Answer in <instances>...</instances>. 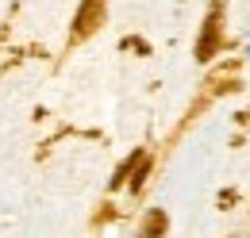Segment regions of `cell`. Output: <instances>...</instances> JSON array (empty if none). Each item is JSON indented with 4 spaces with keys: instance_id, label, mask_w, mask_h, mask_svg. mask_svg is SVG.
<instances>
[{
    "instance_id": "6da1fadb",
    "label": "cell",
    "mask_w": 250,
    "mask_h": 238,
    "mask_svg": "<svg viewBox=\"0 0 250 238\" xmlns=\"http://www.w3.org/2000/svg\"><path fill=\"white\" fill-rule=\"evenodd\" d=\"M223 42V0H212L208 8V20L200 27V39H196V61H212Z\"/></svg>"
},
{
    "instance_id": "7a4b0ae2",
    "label": "cell",
    "mask_w": 250,
    "mask_h": 238,
    "mask_svg": "<svg viewBox=\"0 0 250 238\" xmlns=\"http://www.w3.org/2000/svg\"><path fill=\"white\" fill-rule=\"evenodd\" d=\"M104 20V0H85L73 16V39H89Z\"/></svg>"
},
{
    "instance_id": "3957f363",
    "label": "cell",
    "mask_w": 250,
    "mask_h": 238,
    "mask_svg": "<svg viewBox=\"0 0 250 238\" xmlns=\"http://www.w3.org/2000/svg\"><path fill=\"white\" fill-rule=\"evenodd\" d=\"M166 231H169V219L162 208H150L146 219L139 223V238H166Z\"/></svg>"
}]
</instances>
